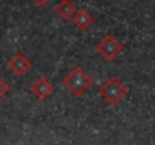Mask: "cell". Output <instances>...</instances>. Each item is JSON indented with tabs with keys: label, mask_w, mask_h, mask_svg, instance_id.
<instances>
[{
	"label": "cell",
	"mask_w": 155,
	"mask_h": 145,
	"mask_svg": "<svg viewBox=\"0 0 155 145\" xmlns=\"http://www.w3.org/2000/svg\"><path fill=\"white\" fill-rule=\"evenodd\" d=\"M62 85L65 86V89L74 95V97H81L84 95L93 85V79L87 74V72L81 68L76 66L73 68L67 76H64L62 79Z\"/></svg>",
	"instance_id": "cell-1"
},
{
	"label": "cell",
	"mask_w": 155,
	"mask_h": 145,
	"mask_svg": "<svg viewBox=\"0 0 155 145\" xmlns=\"http://www.w3.org/2000/svg\"><path fill=\"white\" fill-rule=\"evenodd\" d=\"M126 94H128V88L117 77H110L99 86V95L110 106H116L117 103H120Z\"/></svg>",
	"instance_id": "cell-2"
},
{
	"label": "cell",
	"mask_w": 155,
	"mask_h": 145,
	"mask_svg": "<svg viewBox=\"0 0 155 145\" xmlns=\"http://www.w3.org/2000/svg\"><path fill=\"white\" fill-rule=\"evenodd\" d=\"M94 48L97 50V53H99L105 60L111 62V60L117 59V57L122 54V51H123V44H122L114 35H107V36H104V38L96 44Z\"/></svg>",
	"instance_id": "cell-3"
},
{
	"label": "cell",
	"mask_w": 155,
	"mask_h": 145,
	"mask_svg": "<svg viewBox=\"0 0 155 145\" xmlns=\"http://www.w3.org/2000/svg\"><path fill=\"white\" fill-rule=\"evenodd\" d=\"M32 66V62L28 56H25L23 53H15L9 60H8V68L9 71H12V74L15 76H23L25 72H28Z\"/></svg>",
	"instance_id": "cell-4"
},
{
	"label": "cell",
	"mask_w": 155,
	"mask_h": 145,
	"mask_svg": "<svg viewBox=\"0 0 155 145\" xmlns=\"http://www.w3.org/2000/svg\"><path fill=\"white\" fill-rule=\"evenodd\" d=\"M31 92L38 98V100H46L52 92H53V83L49 82L44 77H37L32 85H31Z\"/></svg>",
	"instance_id": "cell-5"
},
{
	"label": "cell",
	"mask_w": 155,
	"mask_h": 145,
	"mask_svg": "<svg viewBox=\"0 0 155 145\" xmlns=\"http://www.w3.org/2000/svg\"><path fill=\"white\" fill-rule=\"evenodd\" d=\"M71 20H73V24L79 29V30H82V32H85V30L94 23L93 15H91L87 9H84V8L76 9V12H74V15L71 17Z\"/></svg>",
	"instance_id": "cell-6"
},
{
	"label": "cell",
	"mask_w": 155,
	"mask_h": 145,
	"mask_svg": "<svg viewBox=\"0 0 155 145\" xmlns=\"http://www.w3.org/2000/svg\"><path fill=\"white\" fill-rule=\"evenodd\" d=\"M74 12H76V6L70 0H59L55 6V14L62 20H71Z\"/></svg>",
	"instance_id": "cell-7"
},
{
	"label": "cell",
	"mask_w": 155,
	"mask_h": 145,
	"mask_svg": "<svg viewBox=\"0 0 155 145\" xmlns=\"http://www.w3.org/2000/svg\"><path fill=\"white\" fill-rule=\"evenodd\" d=\"M8 92H9V85L3 79H0V100H2L3 97H6Z\"/></svg>",
	"instance_id": "cell-8"
},
{
	"label": "cell",
	"mask_w": 155,
	"mask_h": 145,
	"mask_svg": "<svg viewBox=\"0 0 155 145\" xmlns=\"http://www.w3.org/2000/svg\"><path fill=\"white\" fill-rule=\"evenodd\" d=\"M31 2L34 3V5H37V6H40V8H43V6H46L50 0H31Z\"/></svg>",
	"instance_id": "cell-9"
}]
</instances>
